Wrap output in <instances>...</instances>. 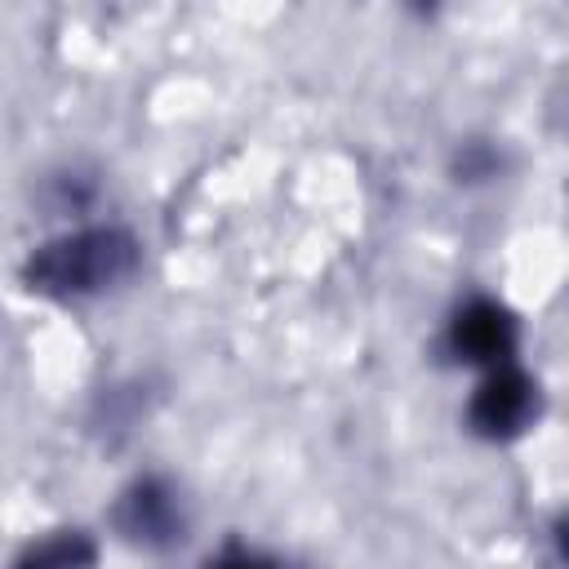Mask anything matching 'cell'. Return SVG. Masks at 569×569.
Here are the masks:
<instances>
[{"label": "cell", "mask_w": 569, "mask_h": 569, "mask_svg": "<svg viewBox=\"0 0 569 569\" xmlns=\"http://www.w3.org/2000/svg\"><path fill=\"white\" fill-rule=\"evenodd\" d=\"M138 267V244L116 227H84L49 240L27 262V284L49 298H93Z\"/></svg>", "instance_id": "1"}, {"label": "cell", "mask_w": 569, "mask_h": 569, "mask_svg": "<svg viewBox=\"0 0 569 569\" xmlns=\"http://www.w3.org/2000/svg\"><path fill=\"white\" fill-rule=\"evenodd\" d=\"M529 418H533V382L520 369L498 365L471 400V427L485 436H516L529 427Z\"/></svg>", "instance_id": "2"}, {"label": "cell", "mask_w": 569, "mask_h": 569, "mask_svg": "<svg viewBox=\"0 0 569 569\" xmlns=\"http://www.w3.org/2000/svg\"><path fill=\"white\" fill-rule=\"evenodd\" d=\"M449 347H453V356H462L467 365H476V360L507 365V356H511V347H516V320H511L498 302L476 298V302H467V307L453 316V325H449Z\"/></svg>", "instance_id": "3"}, {"label": "cell", "mask_w": 569, "mask_h": 569, "mask_svg": "<svg viewBox=\"0 0 569 569\" xmlns=\"http://www.w3.org/2000/svg\"><path fill=\"white\" fill-rule=\"evenodd\" d=\"M120 529L133 542H169L182 529L178 498L156 480H138L120 502Z\"/></svg>", "instance_id": "4"}, {"label": "cell", "mask_w": 569, "mask_h": 569, "mask_svg": "<svg viewBox=\"0 0 569 569\" xmlns=\"http://www.w3.org/2000/svg\"><path fill=\"white\" fill-rule=\"evenodd\" d=\"M89 556H93L89 542L80 533H71V538H49V542L31 547V556L18 569H80V565H89Z\"/></svg>", "instance_id": "5"}, {"label": "cell", "mask_w": 569, "mask_h": 569, "mask_svg": "<svg viewBox=\"0 0 569 569\" xmlns=\"http://www.w3.org/2000/svg\"><path fill=\"white\" fill-rule=\"evenodd\" d=\"M213 569H267V565H258V560H249V556H231V560H222V565H213Z\"/></svg>", "instance_id": "6"}]
</instances>
